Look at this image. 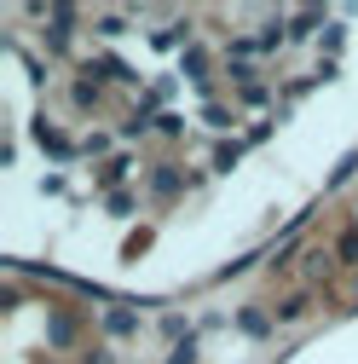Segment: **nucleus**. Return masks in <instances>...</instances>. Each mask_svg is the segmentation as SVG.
Here are the masks:
<instances>
[{"instance_id":"4","label":"nucleus","mask_w":358,"mask_h":364,"mask_svg":"<svg viewBox=\"0 0 358 364\" xmlns=\"http://www.w3.org/2000/svg\"><path fill=\"white\" fill-rule=\"evenodd\" d=\"M173 364H197V353H191V341H185V347L173 353Z\"/></svg>"},{"instance_id":"1","label":"nucleus","mask_w":358,"mask_h":364,"mask_svg":"<svg viewBox=\"0 0 358 364\" xmlns=\"http://www.w3.org/2000/svg\"><path fill=\"white\" fill-rule=\"evenodd\" d=\"M173 191H179V173L162 168V173H156V197H173Z\"/></svg>"},{"instance_id":"3","label":"nucleus","mask_w":358,"mask_h":364,"mask_svg":"<svg viewBox=\"0 0 358 364\" xmlns=\"http://www.w3.org/2000/svg\"><path fill=\"white\" fill-rule=\"evenodd\" d=\"M300 312H306V295H295V301H283V306H278V318H300Z\"/></svg>"},{"instance_id":"2","label":"nucleus","mask_w":358,"mask_h":364,"mask_svg":"<svg viewBox=\"0 0 358 364\" xmlns=\"http://www.w3.org/2000/svg\"><path fill=\"white\" fill-rule=\"evenodd\" d=\"M110 330H116V336H127V330H133V312H121V306H116V312H110Z\"/></svg>"}]
</instances>
